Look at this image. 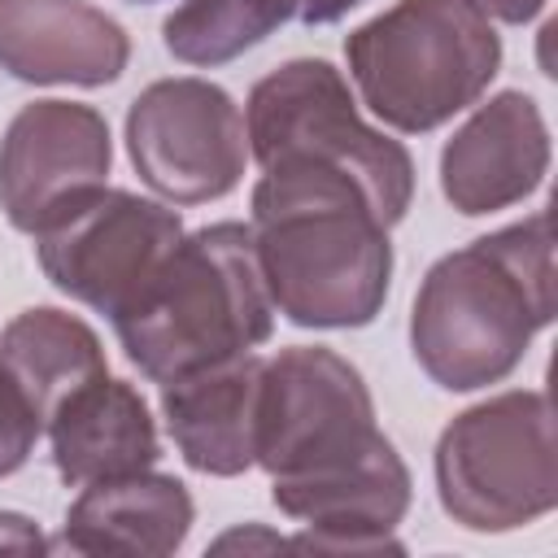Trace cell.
<instances>
[{
  "label": "cell",
  "instance_id": "cell-14",
  "mask_svg": "<svg viewBox=\"0 0 558 558\" xmlns=\"http://www.w3.org/2000/svg\"><path fill=\"white\" fill-rule=\"evenodd\" d=\"M192 527V497L174 475L131 471L96 480L65 514L61 545L74 554L161 558L183 545Z\"/></svg>",
  "mask_w": 558,
  "mask_h": 558
},
{
  "label": "cell",
  "instance_id": "cell-18",
  "mask_svg": "<svg viewBox=\"0 0 558 558\" xmlns=\"http://www.w3.org/2000/svg\"><path fill=\"white\" fill-rule=\"evenodd\" d=\"M39 432H44L39 410L31 405V397L22 392V384L0 362V475H13L31 458Z\"/></svg>",
  "mask_w": 558,
  "mask_h": 558
},
{
  "label": "cell",
  "instance_id": "cell-3",
  "mask_svg": "<svg viewBox=\"0 0 558 558\" xmlns=\"http://www.w3.org/2000/svg\"><path fill=\"white\" fill-rule=\"evenodd\" d=\"M275 327L253 227L214 222L166 253L153 279L113 314L126 357L166 384L196 366L248 353Z\"/></svg>",
  "mask_w": 558,
  "mask_h": 558
},
{
  "label": "cell",
  "instance_id": "cell-11",
  "mask_svg": "<svg viewBox=\"0 0 558 558\" xmlns=\"http://www.w3.org/2000/svg\"><path fill=\"white\" fill-rule=\"evenodd\" d=\"M545 166L549 135L536 100L523 92H501L488 105H480L445 144L440 187L453 209L475 218L536 192Z\"/></svg>",
  "mask_w": 558,
  "mask_h": 558
},
{
  "label": "cell",
  "instance_id": "cell-7",
  "mask_svg": "<svg viewBox=\"0 0 558 558\" xmlns=\"http://www.w3.org/2000/svg\"><path fill=\"white\" fill-rule=\"evenodd\" d=\"M379 440L371 392L340 353L296 344L262 362L253 462L266 466L270 480L336 475L362 462Z\"/></svg>",
  "mask_w": 558,
  "mask_h": 558
},
{
  "label": "cell",
  "instance_id": "cell-2",
  "mask_svg": "<svg viewBox=\"0 0 558 558\" xmlns=\"http://www.w3.org/2000/svg\"><path fill=\"white\" fill-rule=\"evenodd\" d=\"M554 318V235L549 214L480 235L440 257L410 314L418 366L449 392L506 379L532 336Z\"/></svg>",
  "mask_w": 558,
  "mask_h": 558
},
{
  "label": "cell",
  "instance_id": "cell-9",
  "mask_svg": "<svg viewBox=\"0 0 558 558\" xmlns=\"http://www.w3.org/2000/svg\"><path fill=\"white\" fill-rule=\"evenodd\" d=\"M126 148L140 179L179 205L227 196L248 157L235 100L205 78H161L126 113Z\"/></svg>",
  "mask_w": 558,
  "mask_h": 558
},
{
  "label": "cell",
  "instance_id": "cell-22",
  "mask_svg": "<svg viewBox=\"0 0 558 558\" xmlns=\"http://www.w3.org/2000/svg\"><path fill=\"white\" fill-rule=\"evenodd\" d=\"M131 4H153V0H131Z\"/></svg>",
  "mask_w": 558,
  "mask_h": 558
},
{
  "label": "cell",
  "instance_id": "cell-21",
  "mask_svg": "<svg viewBox=\"0 0 558 558\" xmlns=\"http://www.w3.org/2000/svg\"><path fill=\"white\" fill-rule=\"evenodd\" d=\"M362 0H296V17L310 22V26H323V22H336L344 17L349 9H357Z\"/></svg>",
  "mask_w": 558,
  "mask_h": 558
},
{
  "label": "cell",
  "instance_id": "cell-17",
  "mask_svg": "<svg viewBox=\"0 0 558 558\" xmlns=\"http://www.w3.org/2000/svg\"><path fill=\"white\" fill-rule=\"evenodd\" d=\"M296 13V0H187L166 17V48L187 65H222Z\"/></svg>",
  "mask_w": 558,
  "mask_h": 558
},
{
  "label": "cell",
  "instance_id": "cell-12",
  "mask_svg": "<svg viewBox=\"0 0 558 558\" xmlns=\"http://www.w3.org/2000/svg\"><path fill=\"white\" fill-rule=\"evenodd\" d=\"M126 57V31L83 0H0V70L22 83L100 87Z\"/></svg>",
  "mask_w": 558,
  "mask_h": 558
},
{
  "label": "cell",
  "instance_id": "cell-4",
  "mask_svg": "<svg viewBox=\"0 0 558 558\" xmlns=\"http://www.w3.org/2000/svg\"><path fill=\"white\" fill-rule=\"evenodd\" d=\"M344 57L375 118L432 131L480 100L501 65V39L466 0H401L357 26Z\"/></svg>",
  "mask_w": 558,
  "mask_h": 558
},
{
  "label": "cell",
  "instance_id": "cell-15",
  "mask_svg": "<svg viewBox=\"0 0 558 558\" xmlns=\"http://www.w3.org/2000/svg\"><path fill=\"white\" fill-rule=\"evenodd\" d=\"M44 427L52 436V462L65 484L148 471L161 453L148 405L131 384L109 379V371L65 397Z\"/></svg>",
  "mask_w": 558,
  "mask_h": 558
},
{
  "label": "cell",
  "instance_id": "cell-8",
  "mask_svg": "<svg viewBox=\"0 0 558 558\" xmlns=\"http://www.w3.org/2000/svg\"><path fill=\"white\" fill-rule=\"evenodd\" d=\"M179 235L183 222L174 209L131 192L96 187L48 227H39L35 248L44 275L65 296L113 318L153 279Z\"/></svg>",
  "mask_w": 558,
  "mask_h": 558
},
{
  "label": "cell",
  "instance_id": "cell-13",
  "mask_svg": "<svg viewBox=\"0 0 558 558\" xmlns=\"http://www.w3.org/2000/svg\"><path fill=\"white\" fill-rule=\"evenodd\" d=\"M262 357L235 353L161 384V414L187 466L205 475H240L257 453Z\"/></svg>",
  "mask_w": 558,
  "mask_h": 558
},
{
  "label": "cell",
  "instance_id": "cell-5",
  "mask_svg": "<svg viewBox=\"0 0 558 558\" xmlns=\"http://www.w3.org/2000/svg\"><path fill=\"white\" fill-rule=\"evenodd\" d=\"M257 166H327L349 174L384 227L401 222L414 196V161L384 131L366 126L327 61H288L248 92L244 113Z\"/></svg>",
  "mask_w": 558,
  "mask_h": 558
},
{
  "label": "cell",
  "instance_id": "cell-10",
  "mask_svg": "<svg viewBox=\"0 0 558 558\" xmlns=\"http://www.w3.org/2000/svg\"><path fill=\"white\" fill-rule=\"evenodd\" d=\"M113 148L92 105L35 100L0 140V209L17 231H39L96 187H105Z\"/></svg>",
  "mask_w": 558,
  "mask_h": 558
},
{
  "label": "cell",
  "instance_id": "cell-16",
  "mask_svg": "<svg viewBox=\"0 0 558 558\" xmlns=\"http://www.w3.org/2000/svg\"><path fill=\"white\" fill-rule=\"evenodd\" d=\"M0 362L48 423L65 397L105 375V349L83 318L61 310H22L0 336Z\"/></svg>",
  "mask_w": 558,
  "mask_h": 558
},
{
  "label": "cell",
  "instance_id": "cell-19",
  "mask_svg": "<svg viewBox=\"0 0 558 558\" xmlns=\"http://www.w3.org/2000/svg\"><path fill=\"white\" fill-rule=\"evenodd\" d=\"M0 549H13V554H39V549H48V545H44V536H39V527H35L31 519L0 510Z\"/></svg>",
  "mask_w": 558,
  "mask_h": 558
},
{
  "label": "cell",
  "instance_id": "cell-6",
  "mask_svg": "<svg viewBox=\"0 0 558 558\" xmlns=\"http://www.w3.org/2000/svg\"><path fill=\"white\" fill-rule=\"evenodd\" d=\"M440 506L471 532H510L554 510V414L545 392H501L458 414L436 445Z\"/></svg>",
  "mask_w": 558,
  "mask_h": 558
},
{
  "label": "cell",
  "instance_id": "cell-1",
  "mask_svg": "<svg viewBox=\"0 0 558 558\" xmlns=\"http://www.w3.org/2000/svg\"><path fill=\"white\" fill-rule=\"evenodd\" d=\"M253 244L275 310L296 327H366L388 296V227L340 170L266 166L253 187Z\"/></svg>",
  "mask_w": 558,
  "mask_h": 558
},
{
  "label": "cell",
  "instance_id": "cell-20",
  "mask_svg": "<svg viewBox=\"0 0 558 558\" xmlns=\"http://www.w3.org/2000/svg\"><path fill=\"white\" fill-rule=\"evenodd\" d=\"M475 13L497 17V22H527L545 9V0H466Z\"/></svg>",
  "mask_w": 558,
  "mask_h": 558
}]
</instances>
